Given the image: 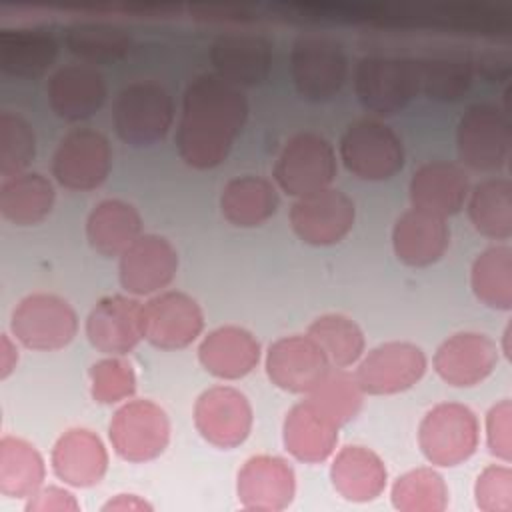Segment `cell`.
I'll use <instances>...</instances> for the list:
<instances>
[{
  "instance_id": "cell-1",
  "label": "cell",
  "mask_w": 512,
  "mask_h": 512,
  "mask_svg": "<svg viewBox=\"0 0 512 512\" xmlns=\"http://www.w3.org/2000/svg\"><path fill=\"white\" fill-rule=\"evenodd\" d=\"M248 118V100L242 88L216 72L192 78L182 96V114L176 126V148L192 168L222 164Z\"/></svg>"
},
{
  "instance_id": "cell-2",
  "label": "cell",
  "mask_w": 512,
  "mask_h": 512,
  "mask_svg": "<svg viewBox=\"0 0 512 512\" xmlns=\"http://www.w3.org/2000/svg\"><path fill=\"white\" fill-rule=\"evenodd\" d=\"M354 92L364 110L392 116L420 92L418 60L394 54H368L356 62Z\"/></svg>"
},
{
  "instance_id": "cell-3",
  "label": "cell",
  "mask_w": 512,
  "mask_h": 512,
  "mask_svg": "<svg viewBox=\"0 0 512 512\" xmlns=\"http://www.w3.org/2000/svg\"><path fill=\"white\" fill-rule=\"evenodd\" d=\"M174 120V102L164 86L152 80L126 84L112 104V126L130 146H150L166 136Z\"/></svg>"
},
{
  "instance_id": "cell-4",
  "label": "cell",
  "mask_w": 512,
  "mask_h": 512,
  "mask_svg": "<svg viewBox=\"0 0 512 512\" xmlns=\"http://www.w3.org/2000/svg\"><path fill=\"white\" fill-rule=\"evenodd\" d=\"M340 160L360 180H386L404 166L400 136L376 118L350 122L340 138Z\"/></svg>"
},
{
  "instance_id": "cell-5",
  "label": "cell",
  "mask_w": 512,
  "mask_h": 512,
  "mask_svg": "<svg viewBox=\"0 0 512 512\" xmlns=\"http://www.w3.org/2000/svg\"><path fill=\"white\" fill-rule=\"evenodd\" d=\"M290 74L296 92L304 100L324 102L336 96L344 86L348 58L338 40L304 34L292 44Z\"/></svg>"
},
{
  "instance_id": "cell-6",
  "label": "cell",
  "mask_w": 512,
  "mask_h": 512,
  "mask_svg": "<svg viewBox=\"0 0 512 512\" xmlns=\"http://www.w3.org/2000/svg\"><path fill=\"white\" fill-rule=\"evenodd\" d=\"M512 144L510 120L492 102H476L466 108L456 126L458 158L472 170H500Z\"/></svg>"
},
{
  "instance_id": "cell-7",
  "label": "cell",
  "mask_w": 512,
  "mask_h": 512,
  "mask_svg": "<svg viewBox=\"0 0 512 512\" xmlns=\"http://www.w3.org/2000/svg\"><path fill=\"white\" fill-rule=\"evenodd\" d=\"M480 438L476 414L458 402H442L430 408L418 426V444L428 462L456 466L468 460Z\"/></svg>"
},
{
  "instance_id": "cell-8",
  "label": "cell",
  "mask_w": 512,
  "mask_h": 512,
  "mask_svg": "<svg viewBox=\"0 0 512 512\" xmlns=\"http://www.w3.org/2000/svg\"><path fill=\"white\" fill-rule=\"evenodd\" d=\"M336 176V152L316 132H298L282 148L274 164L276 184L290 196H306L330 188Z\"/></svg>"
},
{
  "instance_id": "cell-9",
  "label": "cell",
  "mask_w": 512,
  "mask_h": 512,
  "mask_svg": "<svg viewBox=\"0 0 512 512\" xmlns=\"http://www.w3.org/2000/svg\"><path fill=\"white\" fill-rule=\"evenodd\" d=\"M10 330L26 348L58 350L76 336L78 316L64 298L32 292L12 310Z\"/></svg>"
},
{
  "instance_id": "cell-10",
  "label": "cell",
  "mask_w": 512,
  "mask_h": 512,
  "mask_svg": "<svg viewBox=\"0 0 512 512\" xmlns=\"http://www.w3.org/2000/svg\"><path fill=\"white\" fill-rule=\"evenodd\" d=\"M108 436L114 452L128 462H146L164 452L170 440V420L156 402L134 398L112 416Z\"/></svg>"
},
{
  "instance_id": "cell-11",
  "label": "cell",
  "mask_w": 512,
  "mask_h": 512,
  "mask_svg": "<svg viewBox=\"0 0 512 512\" xmlns=\"http://www.w3.org/2000/svg\"><path fill=\"white\" fill-rule=\"evenodd\" d=\"M112 166V150L108 138L90 128H74L66 132L52 154V176L68 190L88 192L98 188Z\"/></svg>"
},
{
  "instance_id": "cell-12",
  "label": "cell",
  "mask_w": 512,
  "mask_h": 512,
  "mask_svg": "<svg viewBox=\"0 0 512 512\" xmlns=\"http://www.w3.org/2000/svg\"><path fill=\"white\" fill-rule=\"evenodd\" d=\"M142 338L162 350L186 348L204 328L200 304L178 290H166L148 298L140 308Z\"/></svg>"
},
{
  "instance_id": "cell-13",
  "label": "cell",
  "mask_w": 512,
  "mask_h": 512,
  "mask_svg": "<svg viewBox=\"0 0 512 512\" xmlns=\"http://www.w3.org/2000/svg\"><path fill=\"white\" fill-rule=\"evenodd\" d=\"M426 354L412 342H384L358 364L354 378L364 394L384 396L412 388L426 372Z\"/></svg>"
},
{
  "instance_id": "cell-14",
  "label": "cell",
  "mask_w": 512,
  "mask_h": 512,
  "mask_svg": "<svg viewBox=\"0 0 512 512\" xmlns=\"http://www.w3.org/2000/svg\"><path fill=\"white\" fill-rule=\"evenodd\" d=\"M356 218L354 202L336 188H324L296 198L290 208V224L296 236L312 246L340 242Z\"/></svg>"
},
{
  "instance_id": "cell-15",
  "label": "cell",
  "mask_w": 512,
  "mask_h": 512,
  "mask_svg": "<svg viewBox=\"0 0 512 512\" xmlns=\"http://www.w3.org/2000/svg\"><path fill=\"white\" fill-rule=\"evenodd\" d=\"M194 424L206 442L218 448H234L250 434L252 406L240 390L212 386L194 404Z\"/></svg>"
},
{
  "instance_id": "cell-16",
  "label": "cell",
  "mask_w": 512,
  "mask_h": 512,
  "mask_svg": "<svg viewBox=\"0 0 512 512\" xmlns=\"http://www.w3.org/2000/svg\"><path fill=\"white\" fill-rule=\"evenodd\" d=\"M328 370L326 354L308 334L282 336L268 346L266 374L286 392L308 394Z\"/></svg>"
},
{
  "instance_id": "cell-17",
  "label": "cell",
  "mask_w": 512,
  "mask_h": 512,
  "mask_svg": "<svg viewBox=\"0 0 512 512\" xmlns=\"http://www.w3.org/2000/svg\"><path fill=\"white\" fill-rule=\"evenodd\" d=\"M178 270V252L160 234H140L118 256L120 286L128 294L146 296L166 288Z\"/></svg>"
},
{
  "instance_id": "cell-18",
  "label": "cell",
  "mask_w": 512,
  "mask_h": 512,
  "mask_svg": "<svg viewBox=\"0 0 512 512\" xmlns=\"http://www.w3.org/2000/svg\"><path fill=\"white\" fill-rule=\"evenodd\" d=\"M274 42L262 32H224L210 46L216 74L234 86H254L266 80Z\"/></svg>"
},
{
  "instance_id": "cell-19",
  "label": "cell",
  "mask_w": 512,
  "mask_h": 512,
  "mask_svg": "<svg viewBox=\"0 0 512 512\" xmlns=\"http://www.w3.org/2000/svg\"><path fill=\"white\" fill-rule=\"evenodd\" d=\"M498 346L480 332H456L434 352V370L450 386L468 388L492 374Z\"/></svg>"
},
{
  "instance_id": "cell-20",
  "label": "cell",
  "mask_w": 512,
  "mask_h": 512,
  "mask_svg": "<svg viewBox=\"0 0 512 512\" xmlns=\"http://www.w3.org/2000/svg\"><path fill=\"white\" fill-rule=\"evenodd\" d=\"M140 308L142 304L130 296L110 294L100 298L86 318L90 344L108 356H124L134 350L142 340Z\"/></svg>"
},
{
  "instance_id": "cell-21",
  "label": "cell",
  "mask_w": 512,
  "mask_h": 512,
  "mask_svg": "<svg viewBox=\"0 0 512 512\" xmlns=\"http://www.w3.org/2000/svg\"><path fill=\"white\" fill-rule=\"evenodd\" d=\"M236 492L248 510H282L294 498L296 476L284 458L258 454L242 464Z\"/></svg>"
},
{
  "instance_id": "cell-22",
  "label": "cell",
  "mask_w": 512,
  "mask_h": 512,
  "mask_svg": "<svg viewBox=\"0 0 512 512\" xmlns=\"http://www.w3.org/2000/svg\"><path fill=\"white\" fill-rule=\"evenodd\" d=\"M106 80L96 66L66 64L46 80V98L56 116L78 122L90 118L104 104Z\"/></svg>"
},
{
  "instance_id": "cell-23",
  "label": "cell",
  "mask_w": 512,
  "mask_h": 512,
  "mask_svg": "<svg viewBox=\"0 0 512 512\" xmlns=\"http://www.w3.org/2000/svg\"><path fill=\"white\" fill-rule=\"evenodd\" d=\"M408 192L412 208L446 218L460 212L468 198L470 182L458 164L434 160L414 170Z\"/></svg>"
},
{
  "instance_id": "cell-24",
  "label": "cell",
  "mask_w": 512,
  "mask_h": 512,
  "mask_svg": "<svg viewBox=\"0 0 512 512\" xmlns=\"http://www.w3.org/2000/svg\"><path fill=\"white\" fill-rule=\"evenodd\" d=\"M450 244L446 218L410 208L402 212L392 228V248L400 262L422 268L438 262Z\"/></svg>"
},
{
  "instance_id": "cell-25",
  "label": "cell",
  "mask_w": 512,
  "mask_h": 512,
  "mask_svg": "<svg viewBox=\"0 0 512 512\" xmlns=\"http://www.w3.org/2000/svg\"><path fill=\"white\" fill-rule=\"evenodd\" d=\"M52 470L70 486L86 488L106 474L108 454L98 438L88 428H70L58 436L52 446Z\"/></svg>"
},
{
  "instance_id": "cell-26",
  "label": "cell",
  "mask_w": 512,
  "mask_h": 512,
  "mask_svg": "<svg viewBox=\"0 0 512 512\" xmlns=\"http://www.w3.org/2000/svg\"><path fill=\"white\" fill-rule=\"evenodd\" d=\"M198 358L212 376L238 380L256 368L260 344L256 336L242 326H218L202 338Z\"/></svg>"
},
{
  "instance_id": "cell-27",
  "label": "cell",
  "mask_w": 512,
  "mask_h": 512,
  "mask_svg": "<svg viewBox=\"0 0 512 512\" xmlns=\"http://www.w3.org/2000/svg\"><path fill=\"white\" fill-rule=\"evenodd\" d=\"M338 428L340 426H336L306 398L294 404L284 418V446L302 462H322L336 448Z\"/></svg>"
},
{
  "instance_id": "cell-28",
  "label": "cell",
  "mask_w": 512,
  "mask_h": 512,
  "mask_svg": "<svg viewBox=\"0 0 512 512\" xmlns=\"http://www.w3.org/2000/svg\"><path fill=\"white\" fill-rule=\"evenodd\" d=\"M58 56V42L46 28H6L0 32V70L16 78L42 76Z\"/></svg>"
},
{
  "instance_id": "cell-29",
  "label": "cell",
  "mask_w": 512,
  "mask_h": 512,
  "mask_svg": "<svg viewBox=\"0 0 512 512\" xmlns=\"http://www.w3.org/2000/svg\"><path fill=\"white\" fill-rule=\"evenodd\" d=\"M330 478L340 496L352 502H368L386 486L388 472L382 458L360 444H348L340 448L332 466Z\"/></svg>"
},
{
  "instance_id": "cell-30",
  "label": "cell",
  "mask_w": 512,
  "mask_h": 512,
  "mask_svg": "<svg viewBox=\"0 0 512 512\" xmlns=\"http://www.w3.org/2000/svg\"><path fill=\"white\" fill-rule=\"evenodd\" d=\"M142 234V218L138 210L120 200H100L86 218L88 244L102 256H120Z\"/></svg>"
},
{
  "instance_id": "cell-31",
  "label": "cell",
  "mask_w": 512,
  "mask_h": 512,
  "mask_svg": "<svg viewBox=\"0 0 512 512\" xmlns=\"http://www.w3.org/2000/svg\"><path fill=\"white\" fill-rule=\"evenodd\" d=\"M280 198L274 184L262 176H238L224 184L220 192L222 216L240 228L266 222L278 210Z\"/></svg>"
},
{
  "instance_id": "cell-32",
  "label": "cell",
  "mask_w": 512,
  "mask_h": 512,
  "mask_svg": "<svg viewBox=\"0 0 512 512\" xmlns=\"http://www.w3.org/2000/svg\"><path fill=\"white\" fill-rule=\"evenodd\" d=\"M54 204V186L40 172H20L0 184V214L16 226L44 220Z\"/></svg>"
},
{
  "instance_id": "cell-33",
  "label": "cell",
  "mask_w": 512,
  "mask_h": 512,
  "mask_svg": "<svg viewBox=\"0 0 512 512\" xmlns=\"http://www.w3.org/2000/svg\"><path fill=\"white\" fill-rule=\"evenodd\" d=\"M416 60L420 72V92H424L430 100L456 102L468 92L474 76V60L468 54L444 50Z\"/></svg>"
},
{
  "instance_id": "cell-34",
  "label": "cell",
  "mask_w": 512,
  "mask_h": 512,
  "mask_svg": "<svg viewBox=\"0 0 512 512\" xmlns=\"http://www.w3.org/2000/svg\"><path fill=\"white\" fill-rule=\"evenodd\" d=\"M468 216L476 232L492 240L512 236V184L508 178H488L470 192Z\"/></svg>"
},
{
  "instance_id": "cell-35",
  "label": "cell",
  "mask_w": 512,
  "mask_h": 512,
  "mask_svg": "<svg viewBox=\"0 0 512 512\" xmlns=\"http://www.w3.org/2000/svg\"><path fill=\"white\" fill-rule=\"evenodd\" d=\"M44 460L24 438L0 440V492L10 498L32 496L44 480Z\"/></svg>"
},
{
  "instance_id": "cell-36",
  "label": "cell",
  "mask_w": 512,
  "mask_h": 512,
  "mask_svg": "<svg viewBox=\"0 0 512 512\" xmlns=\"http://www.w3.org/2000/svg\"><path fill=\"white\" fill-rule=\"evenodd\" d=\"M470 286L474 296L496 310L512 308V250L508 246H490L482 250L470 268Z\"/></svg>"
},
{
  "instance_id": "cell-37",
  "label": "cell",
  "mask_w": 512,
  "mask_h": 512,
  "mask_svg": "<svg viewBox=\"0 0 512 512\" xmlns=\"http://www.w3.org/2000/svg\"><path fill=\"white\" fill-rule=\"evenodd\" d=\"M64 38L68 50L90 64L120 60L132 46L128 30L106 22H74L66 28Z\"/></svg>"
},
{
  "instance_id": "cell-38",
  "label": "cell",
  "mask_w": 512,
  "mask_h": 512,
  "mask_svg": "<svg viewBox=\"0 0 512 512\" xmlns=\"http://www.w3.org/2000/svg\"><path fill=\"white\" fill-rule=\"evenodd\" d=\"M306 334L322 348L330 366H352L364 352V332L348 316L328 312L308 324Z\"/></svg>"
},
{
  "instance_id": "cell-39",
  "label": "cell",
  "mask_w": 512,
  "mask_h": 512,
  "mask_svg": "<svg viewBox=\"0 0 512 512\" xmlns=\"http://www.w3.org/2000/svg\"><path fill=\"white\" fill-rule=\"evenodd\" d=\"M362 388L354 374L330 366L324 378L308 392V400L336 426L348 424L362 408Z\"/></svg>"
},
{
  "instance_id": "cell-40",
  "label": "cell",
  "mask_w": 512,
  "mask_h": 512,
  "mask_svg": "<svg viewBox=\"0 0 512 512\" xmlns=\"http://www.w3.org/2000/svg\"><path fill=\"white\" fill-rule=\"evenodd\" d=\"M392 504L402 512H442L448 504V488L434 468H414L392 484Z\"/></svg>"
},
{
  "instance_id": "cell-41",
  "label": "cell",
  "mask_w": 512,
  "mask_h": 512,
  "mask_svg": "<svg viewBox=\"0 0 512 512\" xmlns=\"http://www.w3.org/2000/svg\"><path fill=\"white\" fill-rule=\"evenodd\" d=\"M36 154L32 126L16 112H0V174L4 178L26 170Z\"/></svg>"
},
{
  "instance_id": "cell-42",
  "label": "cell",
  "mask_w": 512,
  "mask_h": 512,
  "mask_svg": "<svg viewBox=\"0 0 512 512\" xmlns=\"http://www.w3.org/2000/svg\"><path fill=\"white\" fill-rule=\"evenodd\" d=\"M90 394L100 404L126 400L136 390V374L132 364L120 356H108L94 362L88 370Z\"/></svg>"
},
{
  "instance_id": "cell-43",
  "label": "cell",
  "mask_w": 512,
  "mask_h": 512,
  "mask_svg": "<svg viewBox=\"0 0 512 512\" xmlns=\"http://www.w3.org/2000/svg\"><path fill=\"white\" fill-rule=\"evenodd\" d=\"M476 504L484 512L512 510V470L508 466H486L474 484Z\"/></svg>"
},
{
  "instance_id": "cell-44",
  "label": "cell",
  "mask_w": 512,
  "mask_h": 512,
  "mask_svg": "<svg viewBox=\"0 0 512 512\" xmlns=\"http://www.w3.org/2000/svg\"><path fill=\"white\" fill-rule=\"evenodd\" d=\"M486 440L490 454L502 462L512 458V402L500 400L486 414Z\"/></svg>"
},
{
  "instance_id": "cell-45",
  "label": "cell",
  "mask_w": 512,
  "mask_h": 512,
  "mask_svg": "<svg viewBox=\"0 0 512 512\" xmlns=\"http://www.w3.org/2000/svg\"><path fill=\"white\" fill-rule=\"evenodd\" d=\"M24 510L28 512H36V510H80L78 500L74 498L72 492L58 488V486H46V488H38L32 496H28V502L24 506Z\"/></svg>"
},
{
  "instance_id": "cell-46",
  "label": "cell",
  "mask_w": 512,
  "mask_h": 512,
  "mask_svg": "<svg viewBox=\"0 0 512 512\" xmlns=\"http://www.w3.org/2000/svg\"><path fill=\"white\" fill-rule=\"evenodd\" d=\"M474 66H478V72L488 80H502L510 74V62L496 54H484L480 56Z\"/></svg>"
},
{
  "instance_id": "cell-47",
  "label": "cell",
  "mask_w": 512,
  "mask_h": 512,
  "mask_svg": "<svg viewBox=\"0 0 512 512\" xmlns=\"http://www.w3.org/2000/svg\"><path fill=\"white\" fill-rule=\"evenodd\" d=\"M102 510H152V506L136 494H116L102 506Z\"/></svg>"
},
{
  "instance_id": "cell-48",
  "label": "cell",
  "mask_w": 512,
  "mask_h": 512,
  "mask_svg": "<svg viewBox=\"0 0 512 512\" xmlns=\"http://www.w3.org/2000/svg\"><path fill=\"white\" fill-rule=\"evenodd\" d=\"M18 362V350L10 342L8 334H2L0 338V378H6Z\"/></svg>"
}]
</instances>
